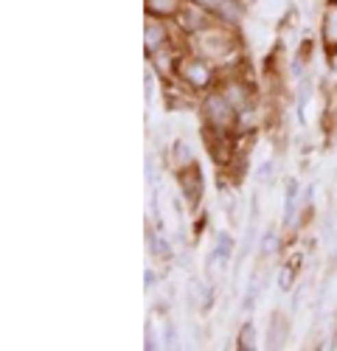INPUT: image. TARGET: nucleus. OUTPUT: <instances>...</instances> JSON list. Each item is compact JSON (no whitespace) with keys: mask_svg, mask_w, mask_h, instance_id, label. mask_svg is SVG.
Listing matches in <instances>:
<instances>
[{"mask_svg":"<svg viewBox=\"0 0 337 351\" xmlns=\"http://www.w3.org/2000/svg\"><path fill=\"white\" fill-rule=\"evenodd\" d=\"M175 178H177V183H180L183 199L188 202V206H191V208L200 206L203 191H205V180H203V171H200V166H197V163L183 166V169H177V171H175Z\"/></svg>","mask_w":337,"mask_h":351,"instance_id":"nucleus-7","label":"nucleus"},{"mask_svg":"<svg viewBox=\"0 0 337 351\" xmlns=\"http://www.w3.org/2000/svg\"><path fill=\"white\" fill-rule=\"evenodd\" d=\"M163 346H168V348L177 346V329L172 320H166V326H163Z\"/></svg>","mask_w":337,"mask_h":351,"instance_id":"nucleus-20","label":"nucleus"},{"mask_svg":"<svg viewBox=\"0 0 337 351\" xmlns=\"http://www.w3.org/2000/svg\"><path fill=\"white\" fill-rule=\"evenodd\" d=\"M144 90H147V101H152V99H155V96H152V93H155V73H152V71L144 76Z\"/></svg>","mask_w":337,"mask_h":351,"instance_id":"nucleus-23","label":"nucleus"},{"mask_svg":"<svg viewBox=\"0 0 337 351\" xmlns=\"http://www.w3.org/2000/svg\"><path fill=\"white\" fill-rule=\"evenodd\" d=\"M175 32H177V28H172V23H168V20L147 17V23H144V48H147V53H152V51L163 48L166 43L177 40Z\"/></svg>","mask_w":337,"mask_h":351,"instance_id":"nucleus-8","label":"nucleus"},{"mask_svg":"<svg viewBox=\"0 0 337 351\" xmlns=\"http://www.w3.org/2000/svg\"><path fill=\"white\" fill-rule=\"evenodd\" d=\"M200 119H203L205 130L236 132L239 135V115H236V110L228 101H225V96L216 90V87L200 96Z\"/></svg>","mask_w":337,"mask_h":351,"instance_id":"nucleus-3","label":"nucleus"},{"mask_svg":"<svg viewBox=\"0 0 337 351\" xmlns=\"http://www.w3.org/2000/svg\"><path fill=\"white\" fill-rule=\"evenodd\" d=\"M155 281H158L155 270H147V273H144V287H147V289H152V287H155Z\"/></svg>","mask_w":337,"mask_h":351,"instance_id":"nucleus-25","label":"nucleus"},{"mask_svg":"<svg viewBox=\"0 0 337 351\" xmlns=\"http://www.w3.org/2000/svg\"><path fill=\"white\" fill-rule=\"evenodd\" d=\"M216 17L208 12V9H203L197 0H186L183 3V12L177 14V20H175V28L180 32V37L186 40V37H194L197 32H203L205 25H211Z\"/></svg>","mask_w":337,"mask_h":351,"instance_id":"nucleus-6","label":"nucleus"},{"mask_svg":"<svg viewBox=\"0 0 337 351\" xmlns=\"http://www.w3.org/2000/svg\"><path fill=\"white\" fill-rule=\"evenodd\" d=\"M321 45L329 56H337V0H326L321 14Z\"/></svg>","mask_w":337,"mask_h":351,"instance_id":"nucleus-9","label":"nucleus"},{"mask_svg":"<svg viewBox=\"0 0 337 351\" xmlns=\"http://www.w3.org/2000/svg\"><path fill=\"white\" fill-rule=\"evenodd\" d=\"M186 51H188V45H186V40H183V37H180V40H172V43H166L163 48H158V51L147 53V60H149V71H152L158 79H163V82L177 79V71H180V62H183Z\"/></svg>","mask_w":337,"mask_h":351,"instance_id":"nucleus-5","label":"nucleus"},{"mask_svg":"<svg viewBox=\"0 0 337 351\" xmlns=\"http://www.w3.org/2000/svg\"><path fill=\"white\" fill-rule=\"evenodd\" d=\"M168 163H172V169H183V166H191L194 163V155H191V146L186 141H175L172 149H168Z\"/></svg>","mask_w":337,"mask_h":351,"instance_id":"nucleus-13","label":"nucleus"},{"mask_svg":"<svg viewBox=\"0 0 337 351\" xmlns=\"http://www.w3.org/2000/svg\"><path fill=\"white\" fill-rule=\"evenodd\" d=\"M290 337V320L284 315H273L270 320V332H267V346L270 348H281Z\"/></svg>","mask_w":337,"mask_h":351,"instance_id":"nucleus-12","label":"nucleus"},{"mask_svg":"<svg viewBox=\"0 0 337 351\" xmlns=\"http://www.w3.org/2000/svg\"><path fill=\"white\" fill-rule=\"evenodd\" d=\"M147 239H149L152 256H158V258H168V256H172V245H168V239L163 237V233H158L155 228H147Z\"/></svg>","mask_w":337,"mask_h":351,"instance_id":"nucleus-16","label":"nucleus"},{"mask_svg":"<svg viewBox=\"0 0 337 351\" xmlns=\"http://www.w3.org/2000/svg\"><path fill=\"white\" fill-rule=\"evenodd\" d=\"M183 3L186 0H144V12H147V17L175 23L177 14L183 12Z\"/></svg>","mask_w":337,"mask_h":351,"instance_id":"nucleus-10","label":"nucleus"},{"mask_svg":"<svg viewBox=\"0 0 337 351\" xmlns=\"http://www.w3.org/2000/svg\"><path fill=\"white\" fill-rule=\"evenodd\" d=\"M216 90L225 96V101H228L236 110V115L256 110V99H259L256 96V87H253V82L245 73H239L236 68L222 71V79L216 84Z\"/></svg>","mask_w":337,"mask_h":351,"instance_id":"nucleus-4","label":"nucleus"},{"mask_svg":"<svg viewBox=\"0 0 337 351\" xmlns=\"http://www.w3.org/2000/svg\"><path fill=\"white\" fill-rule=\"evenodd\" d=\"M231 253H234V242H231V237L228 233H216V242H214V250H211V265L214 261H219V265L225 267L231 261Z\"/></svg>","mask_w":337,"mask_h":351,"instance_id":"nucleus-14","label":"nucleus"},{"mask_svg":"<svg viewBox=\"0 0 337 351\" xmlns=\"http://www.w3.org/2000/svg\"><path fill=\"white\" fill-rule=\"evenodd\" d=\"M186 45L191 48V53H200L205 60L222 65V62H236L239 56V37L234 25H225L219 20H214L211 25H205L203 32H197L194 37H186Z\"/></svg>","mask_w":337,"mask_h":351,"instance_id":"nucleus-1","label":"nucleus"},{"mask_svg":"<svg viewBox=\"0 0 337 351\" xmlns=\"http://www.w3.org/2000/svg\"><path fill=\"white\" fill-rule=\"evenodd\" d=\"M144 340H147V343H144V348H147V351H155V348H160V340H158V335H155V326H152V324L147 326V335H144Z\"/></svg>","mask_w":337,"mask_h":351,"instance_id":"nucleus-21","label":"nucleus"},{"mask_svg":"<svg viewBox=\"0 0 337 351\" xmlns=\"http://www.w3.org/2000/svg\"><path fill=\"white\" fill-rule=\"evenodd\" d=\"M301 208H303V202L298 197V180H287V189H284V217H281V225L290 228Z\"/></svg>","mask_w":337,"mask_h":351,"instance_id":"nucleus-11","label":"nucleus"},{"mask_svg":"<svg viewBox=\"0 0 337 351\" xmlns=\"http://www.w3.org/2000/svg\"><path fill=\"white\" fill-rule=\"evenodd\" d=\"M270 178H273V160L262 163V169H259V180H262V183H267Z\"/></svg>","mask_w":337,"mask_h":351,"instance_id":"nucleus-24","label":"nucleus"},{"mask_svg":"<svg viewBox=\"0 0 337 351\" xmlns=\"http://www.w3.org/2000/svg\"><path fill=\"white\" fill-rule=\"evenodd\" d=\"M177 79H180V82L188 87L191 93L203 96V93L214 90V87L219 84V79H222V71H219V65H216V62L205 60V56L186 51L183 62H180V71H177Z\"/></svg>","mask_w":337,"mask_h":351,"instance_id":"nucleus-2","label":"nucleus"},{"mask_svg":"<svg viewBox=\"0 0 337 351\" xmlns=\"http://www.w3.org/2000/svg\"><path fill=\"white\" fill-rule=\"evenodd\" d=\"M256 295H259V273L250 278V284H247V292H245V301H242V309L245 312H250L253 309V304H256Z\"/></svg>","mask_w":337,"mask_h":351,"instance_id":"nucleus-18","label":"nucleus"},{"mask_svg":"<svg viewBox=\"0 0 337 351\" xmlns=\"http://www.w3.org/2000/svg\"><path fill=\"white\" fill-rule=\"evenodd\" d=\"M236 348L239 351H253L259 348V337H256V326H253V320H245L239 335H236Z\"/></svg>","mask_w":337,"mask_h":351,"instance_id":"nucleus-15","label":"nucleus"},{"mask_svg":"<svg viewBox=\"0 0 337 351\" xmlns=\"http://www.w3.org/2000/svg\"><path fill=\"white\" fill-rule=\"evenodd\" d=\"M197 3H200L203 9H208L211 14H216V12H219L225 3H228V0H197Z\"/></svg>","mask_w":337,"mask_h":351,"instance_id":"nucleus-22","label":"nucleus"},{"mask_svg":"<svg viewBox=\"0 0 337 351\" xmlns=\"http://www.w3.org/2000/svg\"><path fill=\"white\" fill-rule=\"evenodd\" d=\"M278 250H281V233H278L275 228H267L264 237H262V242H259V253H262L264 258H270V256H275Z\"/></svg>","mask_w":337,"mask_h":351,"instance_id":"nucleus-17","label":"nucleus"},{"mask_svg":"<svg viewBox=\"0 0 337 351\" xmlns=\"http://www.w3.org/2000/svg\"><path fill=\"white\" fill-rule=\"evenodd\" d=\"M295 267H298V258H292L290 265L281 270V278H278V287H281V289H290V287H292V281H295Z\"/></svg>","mask_w":337,"mask_h":351,"instance_id":"nucleus-19","label":"nucleus"}]
</instances>
